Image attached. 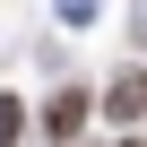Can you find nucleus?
<instances>
[{"label":"nucleus","instance_id":"3","mask_svg":"<svg viewBox=\"0 0 147 147\" xmlns=\"http://www.w3.org/2000/svg\"><path fill=\"white\" fill-rule=\"evenodd\" d=\"M26 138V95H0V147Z\"/></svg>","mask_w":147,"mask_h":147},{"label":"nucleus","instance_id":"2","mask_svg":"<svg viewBox=\"0 0 147 147\" xmlns=\"http://www.w3.org/2000/svg\"><path fill=\"white\" fill-rule=\"evenodd\" d=\"M104 113H113L121 130H130V121H147V69H138V61H130V69H121V78L104 87Z\"/></svg>","mask_w":147,"mask_h":147},{"label":"nucleus","instance_id":"4","mask_svg":"<svg viewBox=\"0 0 147 147\" xmlns=\"http://www.w3.org/2000/svg\"><path fill=\"white\" fill-rule=\"evenodd\" d=\"M61 18H69V26H78V18H95V0H61Z\"/></svg>","mask_w":147,"mask_h":147},{"label":"nucleus","instance_id":"1","mask_svg":"<svg viewBox=\"0 0 147 147\" xmlns=\"http://www.w3.org/2000/svg\"><path fill=\"white\" fill-rule=\"evenodd\" d=\"M87 113H95V95H87V87H52V95H43V113H35V130H43L52 147H78Z\"/></svg>","mask_w":147,"mask_h":147},{"label":"nucleus","instance_id":"5","mask_svg":"<svg viewBox=\"0 0 147 147\" xmlns=\"http://www.w3.org/2000/svg\"><path fill=\"white\" fill-rule=\"evenodd\" d=\"M121 147H147V138H121Z\"/></svg>","mask_w":147,"mask_h":147}]
</instances>
